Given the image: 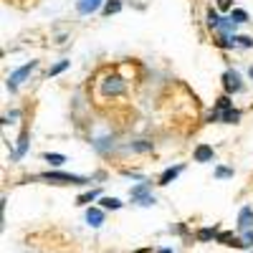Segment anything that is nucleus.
I'll return each instance as SVG.
<instances>
[{
  "label": "nucleus",
  "mask_w": 253,
  "mask_h": 253,
  "mask_svg": "<svg viewBox=\"0 0 253 253\" xmlns=\"http://www.w3.org/2000/svg\"><path fill=\"white\" fill-rule=\"evenodd\" d=\"M36 66H38V61H28L26 66L15 69V71L10 74V79H8V86H10V91H15V86H18V84L23 81V79H26V76H28V74H31V71L36 69Z\"/></svg>",
  "instance_id": "1"
},
{
  "label": "nucleus",
  "mask_w": 253,
  "mask_h": 253,
  "mask_svg": "<svg viewBox=\"0 0 253 253\" xmlns=\"http://www.w3.org/2000/svg\"><path fill=\"white\" fill-rule=\"evenodd\" d=\"M43 180H63V182H76V185H84L86 177L81 175H69V172H43Z\"/></svg>",
  "instance_id": "2"
},
{
  "label": "nucleus",
  "mask_w": 253,
  "mask_h": 253,
  "mask_svg": "<svg viewBox=\"0 0 253 253\" xmlns=\"http://www.w3.org/2000/svg\"><path fill=\"white\" fill-rule=\"evenodd\" d=\"M101 91L107 94V96H109V94H122V91H124V81L117 79V76H114V79H107V81L101 84Z\"/></svg>",
  "instance_id": "3"
},
{
  "label": "nucleus",
  "mask_w": 253,
  "mask_h": 253,
  "mask_svg": "<svg viewBox=\"0 0 253 253\" xmlns=\"http://www.w3.org/2000/svg\"><path fill=\"white\" fill-rule=\"evenodd\" d=\"M238 228L241 230H251L253 228V208H241V213H238Z\"/></svg>",
  "instance_id": "4"
},
{
  "label": "nucleus",
  "mask_w": 253,
  "mask_h": 253,
  "mask_svg": "<svg viewBox=\"0 0 253 253\" xmlns=\"http://www.w3.org/2000/svg\"><path fill=\"white\" fill-rule=\"evenodd\" d=\"M223 81H225V89H228L230 94L241 91V79H238V74H236V71H228V74L223 76Z\"/></svg>",
  "instance_id": "5"
},
{
  "label": "nucleus",
  "mask_w": 253,
  "mask_h": 253,
  "mask_svg": "<svg viewBox=\"0 0 253 253\" xmlns=\"http://www.w3.org/2000/svg\"><path fill=\"white\" fill-rule=\"evenodd\" d=\"M86 223L91 225V228H101V223H104V213L99 208H89L86 210Z\"/></svg>",
  "instance_id": "6"
},
{
  "label": "nucleus",
  "mask_w": 253,
  "mask_h": 253,
  "mask_svg": "<svg viewBox=\"0 0 253 253\" xmlns=\"http://www.w3.org/2000/svg\"><path fill=\"white\" fill-rule=\"evenodd\" d=\"M99 5H101V0H79V13L81 15H89V13H96L99 10Z\"/></svg>",
  "instance_id": "7"
},
{
  "label": "nucleus",
  "mask_w": 253,
  "mask_h": 253,
  "mask_svg": "<svg viewBox=\"0 0 253 253\" xmlns=\"http://www.w3.org/2000/svg\"><path fill=\"white\" fill-rule=\"evenodd\" d=\"M208 160H213V147L200 144L195 150V162H208Z\"/></svg>",
  "instance_id": "8"
},
{
  "label": "nucleus",
  "mask_w": 253,
  "mask_h": 253,
  "mask_svg": "<svg viewBox=\"0 0 253 253\" xmlns=\"http://www.w3.org/2000/svg\"><path fill=\"white\" fill-rule=\"evenodd\" d=\"M182 172V165H177V167H170V170H165L162 172V177H160V185H170L177 175Z\"/></svg>",
  "instance_id": "9"
},
{
  "label": "nucleus",
  "mask_w": 253,
  "mask_h": 253,
  "mask_svg": "<svg viewBox=\"0 0 253 253\" xmlns=\"http://www.w3.org/2000/svg\"><path fill=\"white\" fill-rule=\"evenodd\" d=\"M147 190H152V182H142V185H134V187L129 190V195L137 200V198H144V195H147Z\"/></svg>",
  "instance_id": "10"
},
{
  "label": "nucleus",
  "mask_w": 253,
  "mask_h": 253,
  "mask_svg": "<svg viewBox=\"0 0 253 253\" xmlns=\"http://www.w3.org/2000/svg\"><path fill=\"white\" fill-rule=\"evenodd\" d=\"M215 117H220L223 122H230V124L241 119V114H238L236 109H228V112H223V114H210V119H215Z\"/></svg>",
  "instance_id": "11"
},
{
  "label": "nucleus",
  "mask_w": 253,
  "mask_h": 253,
  "mask_svg": "<svg viewBox=\"0 0 253 253\" xmlns=\"http://www.w3.org/2000/svg\"><path fill=\"white\" fill-rule=\"evenodd\" d=\"M20 144H18V152H15V157H23L26 155V147H28V132H23L20 134V139H18Z\"/></svg>",
  "instance_id": "12"
},
{
  "label": "nucleus",
  "mask_w": 253,
  "mask_h": 253,
  "mask_svg": "<svg viewBox=\"0 0 253 253\" xmlns=\"http://www.w3.org/2000/svg\"><path fill=\"white\" fill-rule=\"evenodd\" d=\"M230 20H233V23H246L248 13L246 10H230Z\"/></svg>",
  "instance_id": "13"
},
{
  "label": "nucleus",
  "mask_w": 253,
  "mask_h": 253,
  "mask_svg": "<svg viewBox=\"0 0 253 253\" xmlns=\"http://www.w3.org/2000/svg\"><path fill=\"white\" fill-rule=\"evenodd\" d=\"M101 205L104 208H112V210H119L122 208V200L119 198H101Z\"/></svg>",
  "instance_id": "14"
},
{
  "label": "nucleus",
  "mask_w": 253,
  "mask_h": 253,
  "mask_svg": "<svg viewBox=\"0 0 253 253\" xmlns=\"http://www.w3.org/2000/svg\"><path fill=\"white\" fill-rule=\"evenodd\" d=\"M129 150H134V152H144V150H152V142H144V139H139V142L129 144Z\"/></svg>",
  "instance_id": "15"
},
{
  "label": "nucleus",
  "mask_w": 253,
  "mask_h": 253,
  "mask_svg": "<svg viewBox=\"0 0 253 253\" xmlns=\"http://www.w3.org/2000/svg\"><path fill=\"white\" fill-rule=\"evenodd\" d=\"M119 10H122V3H119V0H109V3L104 5V13H107V15H112V13H119Z\"/></svg>",
  "instance_id": "16"
},
{
  "label": "nucleus",
  "mask_w": 253,
  "mask_h": 253,
  "mask_svg": "<svg viewBox=\"0 0 253 253\" xmlns=\"http://www.w3.org/2000/svg\"><path fill=\"white\" fill-rule=\"evenodd\" d=\"M96 198H99V190H91V193H86V195L79 198V205H89V203H94Z\"/></svg>",
  "instance_id": "17"
},
{
  "label": "nucleus",
  "mask_w": 253,
  "mask_h": 253,
  "mask_svg": "<svg viewBox=\"0 0 253 253\" xmlns=\"http://www.w3.org/2000/svg\"><path fill=\"white\" fill-rule=\"evenodd\" d=\"M43 160H46V162H51V165H61V162H66V157H63V155H56V152H46V155H43Z\"/></svg>",
  "instance_id": "18"
},
{
  "label": "nucleus",
  "mask_w": 253,
  "mask_h": 253,
  "mask_svg": "<svg viewBox=\"0 0 253 253\" xmlns=\"http://www.w3.org/2000/svg\"><path fill=\"white\" fill-rule=\"evenodd\" d=\"M215 236V228H203V230H198V241H210Z\"/></svg>",
  "instance_id": "19"
},
{
  "label": "nucleus",
  "mask_w": 253,
  "mask_h": 253,
  "mask_svg": "<svg viewBox=\"0 0 253 253\" xmlns=\"http://www.w3.org/2000/svg\"><path fill=\"white\" fill-rule=\"evenodd\" d=\"M208 26H210V28H218V26H220V18H218L215 10H208Z\"/></svg>",
  "instance_id": "20"
},
{
  "label": "nucleus",
  "mask_w": 253,
  "mask_h": 253,
  "mask_svg": "<svg viewBox=\"0 0 253 253\" xmlns=\"http://www.w3.org/2000/svg\"><path fill=\"white\" fill-rule=\"evenodd\" d=\"M218 109H220V112H228V109H233V104H230L228 96H220V99H218Z\"/></svg>",
  "instance_id": "21"
},
{
  "label": "nucleus",
  "mask_w": 253,
  "mask_h": 253,
  "mask_svg": "<svg viewBox=\"0 0 253 253\" xmlns=\"http://www.w3.org/2000/svg\"><path fill=\"white\" fill-rule=\"evenodd\" d=\"M137 205H142V208H150V205H155V198H152V195H144V198H137Z\"/></svg>",
  "instance_id": "22"
},
{
  "label": "nucleus",
  "mask_w": 253,
  "mask_h": 253,
  "mask_svg": "<svg viewBox=\"0 0 253 253\" xmlns=\"http://www.w3.org/2000/svg\"><path fill=\"white\" fill-rule=\"evenodd\" d=\"M63 69H69V61H58V63H56V66L51 69V76H56V74H61Z\"/></svg>",
  "instance_id": "23"
},
{
  "label": "nucleus",
  "mask_w": 253,
  "mask_h": 253,
  "mask_svg": "<svg viewBox=\"0 0 253 253\" xmlns=\"http://www.w3.org/2000/svg\"><path fill=\"white\" fill-rule=\"evenodd\" d=\"M243 246H246V248L253 246V230H243Z\"/></svg>",
  "instance_id": "24"
},
{
  "label": "nucleus",
  "mask_w": 253,
  "mask_h": 253,
  "mask_svg": "<svg viewBox=\"0 0 253 253\" xmlns=\"http://www.w3.org/2000/svg\"><path fill=\"white\" fill-rule=\"evenodd\" d=\"M230 5H233V0H218V8L220 10H230Z\"/></svg>",
  "instance_id": "25"
},
{
  "label": "nucleus",
  "mask_w": 253,
  "mask_h": 253,
  "mask_svg": "<svg viewBox=\"0 0 253 253\" xmlns=\"http://www.w3.org/2000/svg\"><path fill=\"white\" fill-rule=\"evenodd\" d=\"M228 175H233V172L228 170V167H220V170H218V177H228Z\"/></svg>",
  "instance_id": "26"
},
{
  "label": "nucleus",
  "mask_w": 253,
  "mask_h": 253,
  "mask_svg": "<svg viewBox=\"0 0 253 253\" xmlns=\"http://www.w3.org/2000/svg\"><path fill=\"white\" fill-rule=\"evenodd\" d=\"M157 253H172L170 248H162V251H157Z\"/></svg>",
  "instance_id": "27"
}]
</instances>
